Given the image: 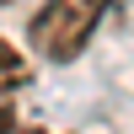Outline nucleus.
<instances>
[{
  "mask_svg": "<svg viewBox=\"0 0 134 134\" xmlns=\"http://www.w3.org/2000/svg\"><path fill=\"white\" fill-rule=\"evenodd\" d=\"M11 124H16V113H11V102H0V134H5Z\"/></svg>",
  "mask_w": 134,
  "mask_h": 134,
  "instance_id": "nucleus-3",
  "label": "nucleus"
},
{
  "mask_svg": "<svg viewBox=\"0 0 134 134\" xmlns=\"http://www.w3.org/2000/svg\"><path fill=\"white\" fill-rule=\"evenodd\" d=\"M21 75H27V59H21V54L11 48L5 38H0V91H11V86H16Z\"/></svg>",
  "mask_w": 134,
  "mask_h": 134,
  "instance_id": "nucleus-2",
  "label": "nucleus"
},
{
  "mask_svg": "<svg viewBox=\"0 0 134 134\" xmlns=\"http://www.w3.org/2000/svg\"><path fill=\"white\" fill-rule=\"evenodd\" d=\"M5 134H48V129H32V124H11Z\"/></svg>",
  "mask_w": 134,
  "mask_h": 134,
  "instance_id": "nucleus-4",
  "label": "nucleus"
},
{
  "mask_svg": "<svg viewBox=\"0 0 134 134\" xmlns=\"http://www.w3.org/2000/svg\"><path fill=\"white\" fill-rule=\"evenodd\" d=\"M107 11H113V0H43L27 21V48L48 64H70L91 43Z\"/></svg>",
  "mask_w": 134,
  "mask_h": 134,
  "instance_id": "nucleus-1",
  "label": "nucleus"
},
{
  "mask_svg": "<svg viewBox=\"0 0 134 134\" xmlns=\"http://www.w3.org/2000/svg\"><path fill=\"white\" fill-rule=\"evenodd\" d=\"M0 5H5V0H0Z\"/></svg>",
  "mask_w": 134,
  "mask_h": 134,
  "instance_id": "nucleus-5",
  "label": "nucleus"
}]
</instances>
